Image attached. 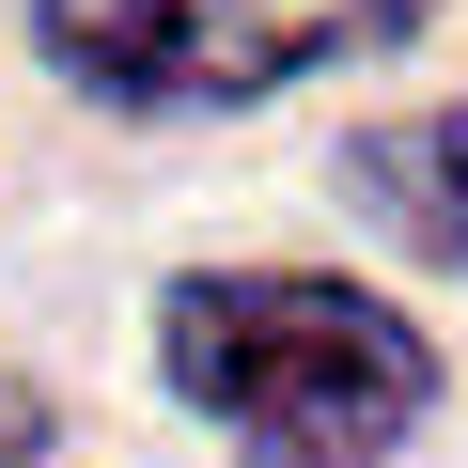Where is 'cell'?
I'll use <instances>...</instances> for the list:
<instances>
[{
	"instance_id": "6da1fadb",
	"label": "cell",
	"mask_w": 468,
	"mask_h": 468,
	"mask_svg": "<svg viewBox=\"0 0 468 468\" xmlns=\"http://www.w3.org/2000/svg\"><path fill=\"white\" fill-rule=\"evenodd\" d=\"M156 344L203 421L250 437V468H390L406 421L437 406V344L359 282H282V266L172 282Z\"/></svg>"
},
{
	"instance_id": "7a4b0ae2",
	"label": "cell",
	"mask_w": 468,
	"mask_h": 468,
	"mask_svg": "<svg viewBox=\"0 0 468 468\" xmlns=\"http://www.w3.org/2000/svg\"><path fill=\"white\" fill-rule=\"evenodd\" d=\"M437 0H48V63L125 110H250L344 48H406Z\"/></svg>"
},
{
	"instance_id": "3957f363",
	"label": "cell",
	"mask_w": 468,
	"mask_h": 468,
	"mask_svg": "<svg viewBox=\"0 0 468 468\" xmlns=\"http://www.w3.org/2000/svg\"><path fill=\"white\" fill-rule=\"evenodd\" d=\"M375 187L406 203V234H421V250H452V266H468V110H437V125L375 141Z\"/></svg>"
},
{
	"instance_id": "277c9868",
	"label": "cell",
	"mask_w": 468,
	"mask_h": 468,
	"mask_svg": "<svg viewBox=\"0 0 468 468\" xmlns=\"http://www.w3.org/2000/svg\"><path fill=\"white\" fill-rule=\"evenodd\" d=\"M32 452H48V390H32V375H0V468H32Z\"/></svg>"
}]
</instances>
